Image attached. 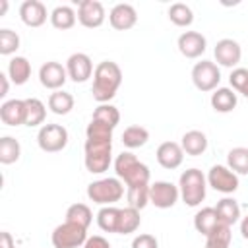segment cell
Wrapping results in <instances>:
<instances>
[{"label":"cell","instance_id":"cell-1","mask_svg":"<svg viewBox=\"0 0 248 248\" xmlns=\"http://www.w3.org/2000/svg\"><path fill=\"white\" fill-rule=\"evenodd\" d=\"M122 83V70L116 62L112 60H103L95 66V72H93V87H91V95L93 99L103 105V103H108L118 87Z\"/></svg>","mask_w":248,"mask_h":248},{"label":"cell","instance_id":"cell-2","mask_svg":"<svg viewBox=\"0 0 248 248\" xmlns=\"http://www.w3.org/2000/svg\"><path fill=\"white\" fill-rule=\"evenodd\" d=\"M114 172H116V178L126 182V188H130V186H145V184H149V178H151L149 167L145 163H141L130 151H122L114 159Z\"/></svg>","mask_w":248,"mask_h":248},{"label":"cell","instance_id":"cell-3","mask_svg":"<svg viewBox=\"0 0 248 248\" xmlns=\"http://www.w3.org/2000/svg\"><path fill=\"white\" fill-rule=\"evenodd\" d=\"M178 190H180V198L188 207H198L203 200H205V192H207V178L205 174L192 167L186 169L180 178H178Z\"/></svg>","mask_w":248,"mask_h":248},{"label":"cell","instance_id":"cell-4","mask_svg":"<svg viewBox=\"0 0 248 248\" xmlns=\"http://www.w3.org/2000/svg\"><path fill=\"white\" fill-rule=\"evenodd\" d=\"M83 163L91 174H103L112 163V140H85Z\"/></svg>","mask_w":248,"mask_h":248},{"label":"cell","instance_id":"cell-5","mask_svg":"<svg viewBox=\"0 0 248 248\" xmlns=\"http://www.w3.org/2000/svg\"><path fill=\"white\" fill-rule=\"evenodd\" d=\"M124 196V184L120 178H99L87 184V198L97 205H114Z\"/></svg>","mask_w":248,"mask_h":248},{"label":"cell","instance_id":"cell-6","mask_svg":"<svg viewBox=\"0 0 248 248\" xmlns=\"http://www.w3.org/2000/svg\"><path fill=\"white\" fill-rule=\"evenodd\" d=\"M87 229L76 225V223H60L58 227H54L52 234H50V242L54 248H81L87 240Z\"/></svg>","mask_w":248,"mask_h":248},{"label":"cell","instance_id":"cell-7","mask_svg":"<svg viewBox=\"0 0 248 248\" xmlns=\"http://www.w3.org/2000/svg\"><path fill=\"white\" fill-rule=\"evenodd\" d=\"M68 130L62 124H43L37 134V143L45 153H58L68 145Z\"/></svg>","mask_w":248,"mask_h":248},{"label":"cell","instance_id":"cell-8","mask_svg":"<svg viewBox=\"0 0 248 248\" xmlns=\"http://www.w3.org/2000/svg\"><path fill=\"white\" fill-rule=\"evenodd\" d=\"M221 81V70L215 62L211 60H202L196 62L192 68V83L196 85L198 91H215Z\"/></svg>","mask_w":248,"mask_h":248},{"label":"cell","instance_id":"cell-9","mask_svg":"<svg viewBox=\"0 0 248 248\" xmlns=\"http://www.w3.org/2000/svg\"><path fill=\"white\" fill-rule=\"evenodd\" d=\"M207 186L221 194H232L238 190V174L232 172L227 165H213L207 172Z\"/></svg>","mask_w":248,"mask_h":248},{"label":"cell","instance_id":"cell-10","mask_svg":"<svg viewBox=\"0 0 248 248\" xmlns=\"http://www.w3.org/2000/svg\"><path fill=\"white\" fill-rule=\"evenodd\" d=\"M180 198V190L176 184L169 180H155L149 184V203H153L159 209H169L172 207Z\"/></svg>","mask_w":248,"mask_h":248},{"label":"cell","instance_id":"cell-11","mask_svg":"<svg viewBox=\"0 0 248 248\" xmlns=\"http://www.w3.org/2000/svg\"><path fill=\"white\" fill-rule=\"evenodd\" d=\"M66 72H68V78H70L72 81L83 83V81H87V79L93 76V72H95L93 60H91L89 54H85V52H74V54H70L68 60H66Z\"/></svg>","mask_w":248,"mask_h":248},{"label":"cell","instance_id":"cell-12","mask_svg":"<svg viewBox=\"0 0 248 248\" xmlns=\"http://www.w3.org/2000/svg\"><path fill=\"white\" fill-rule=\"evenodd\" d=\"M68 79V72H66V66H62L60 62L56 60H50V62H45L41 68H39V81L43 87L50 89V91H58L64 87Z\"/></svg>","mask_w":248,"mask_h":248},{"label":"cell","instance_id":"cell-13","mask_svg":"<svg viewBox=\"0 0 248 248\" xmlns=\"http://www.w3.org/2000/svg\"><path fill=\"white\" fill-rule=\"evenodd\" d=\"M105 17H107V12H105V6L97 0H81L79 6H78V21L87 27V29H95V27H101L105 23Z\"/></svg>","mask_w":248,"mask_h":248},{"label":"cell","instance_id":"cell-14","mask_svg":"<svg viewBox=\"0 0 248 248\" xmlns=\"http://www.w3.org/2000/svg\"><path fill=\"white\" fill-rule=\"evenodd\" d=\"M213 56L217 60V66L236 68L242 58V48H240L238 41H234V39H221V41H217V45L213 48Z\"/></svg>","mask_w":248,"mask_h":248},{"label":"cell","instance_id":"cell-15","mask_svg":"<svg viewBox=\"0 0 248 248\" xmlns=\"http://www.w3.org/2000/svg\"><path fill=\"white\" fill-rule=\"evenodd\" d=\"M176 46H178L182 56H186V58H200L205 52V48H207V41H205V37L200 31H184L178 37Z\"/></svg>","mask_w":248,"mask_h":248},{"label":"cell","instance_id":"cell-16","mask_svg":"<svg viewBox=\"0 0 248 248\" xmlns=\"http://www.w3.org/2000/svg\"><path fill=\"white\" fill-rule=\"evenodd\" d=\"M155 157H157V163L167 169V170H174L182 165L184 161V151H182V145L176 143V141H163L157 151H155Z\"/></svg>","mask_w":248,"mask_h":248},{"label":"cell","instance_id":"cell-17","mask_svg":"<svg viewBox=\"0 0 248 248\" xmlns=\"http://www.w3.org/2000/svg\"><path fill=\"white\" fill-rule=\"evenodd\" d=\"M110 27L116 31H128L138 23V12L132 4H116L108 12Z\"/></svg>","mask_w":248,"mask_h":248},{"label":"cell","instance_id":"cell-18","mask_svg":"<svg viewBox=\"0 0 248 248\" xmlns=\"http://www.w3.org/2000/svg\"><path fill=\"white\" fill-rule=\"evenodd\" d=\"M19 17L27 27H41L50 14L46 12V6L39 0H25L19 6Z\"/></svg>","mask_w":248,"mask_h":248},{"label":"cell","instance_id":"cell-19","mask_svg":"<svg viewBox=\"0 0 248 248\" xmlns=\"http://www.w3.org/2000/svg\"><path fill=\"white\" fill-rule=\"evenodd\" d=\"M0 120L6 126H25V99H10L0 105Z\"/></svg>","mask_w":248,"mask_h":248},{"label":"cell","instance_id":"cell-20","mask_svg":"<svg viewBox=\"0 0 248 248\" xmlns=\"http://www.w3.org/2000/svg\"><path fill=\"white\" fill-rule=\"evenodd\" d=\"M211 107L215 112H231L236 108V103H238V97H236V91L231 89V87H217L213 93H211V99H209Z\"/></svg>","mask_w":248,"mask_h":248},{"label":"cell","instance_id":"cell-21","mask_svg":"<svg viewBox=\"0 0 248 248\" xmlns=\"http://www.w3.org/2000/svg\"><path fill=\"white\" fill-rule=\"evenodd\" d=\"M207 136L202 132V130H188L182 140H180V145H182V151L186 155H192V157H198L202 153H205L207 149Z\"/></svg>","mask_w":248,"mask_h":248},{"label":"cell","instance_id":"cell-22","mask_svg":"<svg viewBox=\"0 0 248 248\" xmlns=\"http://www.w3.org/2000/svg\"><path fill=\"white\" fill-rule=\"evenodd\" d=\"M219 217H217V211L215 207H202L196 215H194V229L203 234V236H209L217 227H219Z\"/></svg>","mask_w":248,"mask_h":248},{"label":"cell","instance_id":"cell-23","mask_svg":"<svg viewBox=\"0 0 248 248\" xmlns=\"http://www.w3.org/2000/svg\"><path fill=\"white\" fill-rule=\"evenodd\" d=\"M8 78L16 85H23L31 78V62L25 56H14L8 62Z\"/></svg>","mask_w":248,"mask_h":248},{"label":"cell","instance_id":"cell-24","mask_svg":"<svg viewBox=\"0 0 248 248\" xmlns=\"http://www.w3.org/2000/svg\"><path fill=\"white\" fill-rule=\"evenodd\" d=\"M215 211H217V217H219V221L223 225L232 227L234 223L240 221V205H238V202L234 198L227 196V198L219 200L217 205H215Z\"/></svg>","mask_w":248,"mask_h":248},{"label":"cell","instance_id":"cell-25","mask_svg":"<svg viewBox=\"0 0 248 248\" xmlns=\"http://www.w3.org/2000/svg\"><path fill=\"white\" fill-rule=\"evenodd\" d=\"M78 21V16L74 12L72 6H56L52 12H50V23L54 29H60V31H68L76 25Z\"/></svg>","mask_w":248,"mask_h":248},{"label":"cell","instance_id":"cell-26","mask_svg":"<svg viewBox=\"0 0 248 248\" xmlns=\"http://www.w3.org/2000/svg\"><path fill=\"white\" fill-rule=\"evenodd\" d=\"M46 118V107L41 99L37 97H29L25 99V126L35 128L41 126Z\"/></svg>","mask_w":248,"mask_h":248},{"label":"cell","instance_id":"cell-27","mask_svg":"<svg viewBox=\"0 0 248 248\" xmlns=\"http://www.w3.org/2000/svg\"><path fill=\"white\" fill-rule=\"evenodd\" d=\"M118 221H120V207L103 205L97 213V225L105 232H116L118 234Z\"/></svg>","mask_w":248,"mask_h":248},{"label":"cell","instance_id":"cell-28","mask_svg":"<svg viewBox=\"0 0 248 248\" xmlns=\"http://www.w3.org/2000/svg\"><path fill=\"white\" fill-rule=\"evenodd\" d=\"M48 108H50V112H54L58 116L68 114L74 108V95L68 93V91H64V89L52 91L48 95Z\"/></svg>","mask_w":248,"mask_h":248},{"label":"cell","instance_id":"cell-29","mask_svg":"<svg viewBox=\"0 0 248 248\" xmlns=\"http://www.w3.org/2000/svg\"><path fill=\"white\" fill-rule=\"evenodd\" d=\"M141 225V217H140V209L136 207H122L120 209V221H118V234H132L140 229Z\"/></svg>","mask_w":248,"mask_h":248},{"label":"cell","instance_id":"cell-30","mask_svg":"<svg viewBox=\"0 0 248 248\" xmlns=\"http://www.w3.org/2000/svg\"><path fill=\"white\" fill-rule=\"evenodd\" d=\"M21 157V145L14 136H2L0 138V163L12 165Z\"/></svg>","mask_w":248,"mask_h":248},{"label":"cell","instance_id":"cell-31","mask_svg":"<svg viewBox=\"0 0 248 248\" xmlns=\"http://www.w3.org/2000/svg\"><path fill=\"white\" fill-rule=\"evenodd\" d=\"M149 140V132L147 128L140 126V124H134V126H128L124 132H122V143L128 147V149H136V147H143Z\"/></svg>","mask_w":248,"mask_h":248},{"label":"cell","instance_id":"cell-32","mask_svg":"<svg viewBox=\"0 0 248 248\" xmlns=\"http://www.w3.org/2000/svg\"><path fill=\"white\" fill-rule=\"evenodd\" d=\"M66 221L87 229L91 225V221H93V211H91V207L87 203H72L66 209Z\"/></svg>","mask_w":248,"mask_h":248},{"label":"cell","instance_id":"cell-33","mask_svg":"<svg viewBox=\"0 0 248 248\" xmlns=\"http://www.w3.org/2000/svg\"><path fill=\"white\" fill-rule=\"evenodd\" d=\"M227 167L236 174H248V147H232L227 153Z\"/></svg>","mask_w":248,"mask_h":248},{"label":"cell","instance_id":"cell-34","mask_svg":"<svg viewBox=\"0 0 248 248\" xmlns=\"http://www.w3.org/2000/svg\"><path fill=\"white\" fill-rule=\"evenodd\" d=\"M167 16H169V19H170L176 27H188V25H192V21H194V12H192V8H190L188 4H182V2L172 4V6L169 8Z\"/></svg>","mask_w":248,"mask_h":248},{"label":"cell","instance_id":"cell-35","mask_svg":"<svg viewBox=\"0 0 248 248\" xmlns=\"http://www.w3.org/2000/svg\"><path fill=\"white\" fill-rule=\"evenodd\" d=\"M91 120L103 122V124H107V126H110L114 130L118 126V122H120V110L110 103H103L93 110V118Z\"/></svg>","mask_w":248,"mask_h":248},{"label":"cell","instance_id":"cell-36","mask_svg":"<svg viewBox=\"0 0 248 248\" xmlns=\"http://www.w3.org/2000/svg\"><path fill=\"white\" fill-rule=\"evenodd\" d=\"M231 242H232L231 227L223 223H219V227L209 236H205V248H231Z\"/></svg>","mask_w":248,"mask_h":248},{"label":"cell","instance_id":"cell-37","mask_svg":"<svg viewBox=\"0 0 248 248\" xmlns=\"http://www.w3.org/2000/svg\"><path fill=\"white\" fill-rule=\"evenodd\" d=\"M126 198H128V205H130V207L143 209V207L149 203V184L126 188Z\"/></svg>","mask_w":248,"mask_h":248},{"label":"cell","instance_id":"cell-38","mask_svg":"<svg viewBox=\"0 0 248 248\" xmlns=\"http://www.w3.org/2000/svg\"><path fill=\"white\" fill-rule=\"evenodd\" d=\"M19 35L12 29H0V54L10 56L19 48Z\"/></svg>","mask_w":248,"mask_h":248},{"label":"cell","instance_id":"cell-39","mask_svg":"<svg viewBox=\"0 0 248 248\" xmlns=\"http://www.w3.org/2000/svg\"><path fill=\"white\" fill-rule=\"evenodd\" d=\"M85 136L87 140H112V128L103 122L91 120L85 128Z\"/></svg>","mask_w":248,"mask_h":248},{"label":"cell","instance_id":"cell-40","mask_svg":"<svg viewBox=\"0 0 248 248\" xmlns=\"http://www.w3.org/2000/svg\"><path fill=\"white\" fill-rule=\"evenodd\" d=\"M248 81V70L246 68H234L229 76V83L231 89H234L236 93H240V89L244 87V83Z\"/></svg>","mask_w":248,"mask_h":248},{"label":"cell","instance_id":"cell-41","mask_svg":"<svg viewBox=\"0 0 248 248\" xmlns=\"http://www.w3.org/2000/svg\"><path fill=\"white\" fill-rule=\"evenodd\" d=\"M132 248H159V240H157L153 234L143 232V234L134 236V240H132Z\"/></svg>","mask_w":248,"mask_h":248},{"label":"cell","instance_id":"cell-42","mask_svg":"<svg viewBox=\"0 0 248 248\" xmlns=\"http://www.w3.org/2000/svg\"><path fill=\"white\" fill-rule=\"evenodd\" d=\"M81 248H110V242L101 234H93L85 240V244Z\"/></svg>","mask_w":248,"mask_h":248},{"label":"cell","instance_id":"cell-43","mask_svg":"<svg viewBox=\"0 0 248 248\" xmlns=\"http://www.w3.org/2000/svg\"><path fill=\"white\" fill-rule=\"evenodd\" d=\"M0 248H16V242L8 231H2L0 234Z\"/></svg>","mask_w":248,"mask_h":248},{"label":"cell","instance_id":"cell-44","mask_svg":"<svg viewBox=\"0 0 248 248\" xmlns=\"http://www.w3.org/2000/svg\"><path fill=\"white\" fill-rule=\"evenodd\" d=\"M8 74H0V83H2V89H0V97H6L8 95V89H10V81H8Z\"/></svg>","mask_w":248,"mask_h":248},{"label":"cell","instance_id":"cell-45","mask_svg":"<svg viewBox=\"0 0 248 248\" xmlns=\"http://www.w3.org/2000/svg\"><path fill=\"white\" fill-rule=\"evenodd\" d=\"M240 234L244 240H248V215L240 219Z\"/></svg>","mask_w":248,"mask_h":248},{"label":"cell","instance_id":"cell-46","mask_svg":"<svg viewBox=\"0 0 248 248\" xmlns=\"http://www.w3.org/2000/svg\"><path fill=\"white\" fill-rule=\"evenodd\" d=\"M6 10H8V2H6V0H2V2H0V16H4V14H6Z\"/></svg>","mask_w":248,"mask_h":248},{"label":"cell","instance_id":"cell-47","mask_svg":"<svg viewBox=\"0 0 248 248\" xmlns=\"http://www.w3.org/2000/svg\"><path fill=\"white\" fill-rule=\"evenodd\" d=\"M240 95H244V97L248 99V81H246V83H244V87L240 89Z\"/></svg>","mask_w":248,"mask_h":248}]
</instances>
